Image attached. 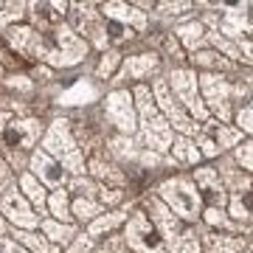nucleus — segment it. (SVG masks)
Masks as SVG:
<instances>
[{
    "label": "nucleus",
    "mask_w": 253,
    "mask_h": 253,
    "mask_svg": "<svg viewBox=\"0 0 253 253\" xmlns=\"http://www.w3.org/2000/svg\"><path fill=\"white\" fill-rule=\"evenodd\" d=\"M174 158L183 161V163H197L200 149H197V146H191L186 138H177V141H174Z\"/></svg>",
    "instance_id": "nucleus-16"
},
{
    "label": "nucleus",
    "mask_w": 253,
    "mask_h": 253,
    "mask_svg": "<svg viewBox=\"0 0 253 253\" xmlns=\"http://www.w3.org/2000/svg\"><path fill=\"white\" fill-rule=\"evenodd\" d=\"M177 34H180V40H183V42H186L189 48H197V42L203 40V26L191 23V26H183Z\"/></svg>",
    "instance_id": "nucleus-21"
},
{
    "label": "nucleus",
    "mask_w": 253,
    "mask_h": 253,
    "mask_svg": "<svg viewBox=\"0 0 253 253\" xmlns=\"http://www.w3.org/2000/svg\"><path fill=\"white\" fill-rule=\"evenodd\" d=\"M101 253H121V251H116V245H110V251H101Z\"/></svg>",
    "instance_id": "nucleus-41"
},
{
    "label": "nucleus",
    "mask_w": 253,
    "mask_h": 253,
    "mask_svg": "<svg viewBox=\"0 0 253 253\" xmlns=\"http://www.w3.org/2000/svg\"><path fill=\"white\" fill-rule=\"evenodd\" d=\"M239 161H245V169H251V144H245L239 149Z\"/></svg>",
    "instance_id": "nucleus-38"
},
{
    "label": "nucleus",
    "mask_w": 253,
    "mask_h": 253,
    "mask_svg": "<svg viewBox=\"0 0 253 253\" xmlns=\"http://www.w3.org/2000/svg\"><path fill=\"white\" fill-rule=\"evenodd\" d=\"M158 65V59L155 56H135V59H129V65H126V73H132V76H144V73H149Z\"/></svg>",
    "instance_id": "nucleus-18"
},
{
    "label": "nucleus",
    "mask_w": 253,
    "mask_h": 253,
    "mask_svg": "<svg viewBox=\"0 0 253 253\" xmlns=\"http://www.w3.org/2000/svg\"><path fill=\"white\" fill-rule=\"evenodd\" d=\"M45 228V234L51 236V239H54V242H68V239H71V228H59V225H42Z\"/></svg>",
    "instance_id": "nucleus-31"
},
{
    "label": "nucleus",
    "mask_w": 253,
    "mask_h": 253,
    "mask_svg": "<svg viewBox=\"0 0 253 253\" xmlns=\"http://www.w3.org/2000/svg\"><path fill=\"white\" fill-rule=\"evenodd\" d=\"M203 87H206V93H208V101L225 113V101H228V96H231L228 82L219 79V76H203Z\"/></svg>",
    "instance_id": "nucleus-14"
},
{
    "label": "nucleus",
    "mask_w": 253,
    "mask_h": 253,
    "mask_svg": "<svg viewBox=\"0 0 253 253\" xmlns=\"http://www.w3.org/2000/svg\"><path fill=\"white\" fill-rule=\"evenodd\" d=\"M234 217L236 219H248V217H251V191H248V189H245L242 197L234 200Z\"/></svg>",
    "instance_id": "nucleus-24"
},
{
    "label": "nucleus",
    "mask_w": 253,
    "mask_h": 253,
    "mask_svg": "<svg viewBox=\"0 0 253 253\" xmlns=\"http://www.w3.org/2000/svg\"><path fill=\"white\" fill-rule=\"evenodd\" d=\"M37 135H40V124H37V121H14V124H9L6 132H3L6 144L14 146V149H28V146L37 141Z\"/></svg>",
    "instance_id": "nucleus-9"
},
{
    "label": "nucleus",
    "mask_w": 253,
    "mask_h": 253,
    "mask_svg": "<svg viewBox=\"0 0 253 253\" xmlns=\"http://www.w3.org/2000/svg\"><path fill=\"white\" fill-rule=\"evenodd\" d=\"M239 239H231V236H211L208 239V248L211 253H236L239 251Z\"/></svg>",
    "instance_id": "nucleus-17"
},
{
    "label": "nucleus",
    "mask_w": 253,
    "mask_h": 253,
    "mask_svg": "<svg viewBox=\"0 0 253 253\" xmlns=\"http://www.w3.org/2000/svg\"><path fill=\"white\" fill-rule=\"evenodd\" d=\"M73 214H79L82 219H90V217H96L99 214V206H93L90 200H76V206H73Z\"/></svg>",
    "instance_id": "nucleus-27"
},
{
    "label": "nucleus",
    "mask_w": 253,
    "mask_h": 253,
    "mask_svg": "<svg viewBox=\"0 0 253 253\" xmlns=\"http://www.w3.org/2000/svg\"><path fill=\"white\" fill-rule=\"evenodd\" d=\"M51 214L59 219H68L71 214H68V197H65V191H56L54 200H51Z\"/></svg>",
    "instance_id": "nucleus-25"
},
{
    "label": "nucleus",
    "mask_w": 253,
    "mask_h": 253,
    "mask_svg": "<svg viewBox=\"0 0 253 253\" xmlns=\"http://www.w3.org/2000/svg\"><path fill=\"white\" fill-rule=\"evenodd\" d=\"M34 9H37V14H40L42 20H51V23H54V20H59V17H62L65 6H62V3H54V6H48V3H42V6H34Z\"/></svg>",
    "instance_id": "nucleus-26"
},
{
    "label": "nucleus",
    "mask_w": 253,
    "mask_h": 253,
    "mask_svg": "<svg viewBox=\"0 0 253 253\" xmlns=\"http://www.w3.org/2000/svg\"><path fill=\"white\" fill-rule=\"evenodd\" d=\"M149 211H152V219L158 222V228H161L163 234H166L169 245L174 248V242L180 239V222H177V219H174L172 214H169V211H166V208L161 206V203H155V200L149 203Z\"/></svg>",
    "instance_id": "nucleus-13"
},
{
    "label": "nucleus",
    "mask_w": 253,
    "mask_h": 253,
    "mask_svg": "<svg viewBox=\"0 0 253 253\" xmlns=\"http://www.w3.org/2000/svg\"><path fill=\"white\" fill-rule=\"evenodd\" d=\"M161 194L163 200L169 203V208L172 211H177L180 217L186 219H197L200 214V194L194 191V186H191L189 180H166L161 186Z\"/></svg>",
    "instance_id": "nucleus-1"
},
{
    "label": "nucleus",
    "mask_w": 253,
    "mask_h": 253,
    "mask_svg": "<svg viewBox=\"0 0 253 253\" xmlns=\"http://www.w3.org/2000/svg\"><path fill=\"white\" fill-rule=\"evenodd\" d=\"M104 11H110V20H113V17H129V20H135L138 26H144V17H141V14H138L135 9H126V6H118V3H110V6H107Z\"/></svg>",
    "instance_id": "nucleus-23"
},
{
    "label": "nucleus",
    "mask_w": 253,
    "mask_h": 253,
    "mask_svg": "<svg viewBox=\"0 0 253 253\" xmlns=\"http://www.w3.org/2000/svg\"><path fill=\"white\" fill-rule=\"evenodd\" d=\"M31 166H34V172L40 174L45 183H51V186H62V180H65L62 166H59V163H54L45 152H37L34 158H31Z\"/></svg>",
    "instance_id": "nucleus-12"
},
{
    "label": "nucleus",
    "mask_w": 253,
    "mask_h": 253,
    "mask_svg": "<svg viewBox=\"0 0 253 253\" xmlns=\"http://www.w3.org/2000/svg\"><path fill=\"white\" fill-rule=\"evenodd\" d=\"M138 99H141V116H144V132H146V141L155 146V149H166L169 146V126L161 121L158 110L152 107L149 101V90L141 87L138 90Z\"/></svg>",
    "instance_id": "nucleus-5"
},
{
    "label": "nucleus",
    "mask_w": 253,
    "mask_h": 253,
    "mask_svg": "<svg viewBox=\"0 0 253 253\" xmlns=\"http://www.w3.org/2000/svg\"><path fill=\"white\" fill-rule=\"evenodd\" d=\"M121 222V214H110V217H101V219H96L90 225V234L96 236V234H101V231H110L113 225H118Z\"/></svg>",
    "instance_id": "nucleus-29"
},
{
    "label": "nucleus",
    "mask_w": 253,
    "mask_h": 253,
    "mask_svg": "<svg viewBox=\"0 0 253 253\" xmlns=\"http://www.w3.org/2000/svg\"><path fill=\"white\" fill-rule=\"evenodd\" d=\"M0 253H26V251L17 248L14 242H9V239H0Z\"/></svg>",
    "instance_id": "nucleus-36"
},
{
    "label": "nucleus",
    "mask_w": 253,
    "mask_h": 253,
    "mask_svg": "<svg viewBox=\"0 0 253 253\" xmlns=\"http://www.w3.org/2000/svg\"><path fill=\"white\" fill-rule=\"evenodd\" d=\"M3 214H9V219H11V222H17L20 228H34V225H40V219L34 217L31 206H28L26 200L20 197L17 191H11V194H6V197H3Z\"/></svg>",
    "instance_id": "nucleus-8"
},
{
    "label": "nucleus",
    "mask_w": 253,
    "mask_h": 253,
    "mask_svg": "<svg viewBox=\"0 0 253 253\" xmlns=\"http://www.w3.org/2000/svg\"><path fill=\"white\" fill-rule=\"evenodd\" d=\"M87 45H84V40L68 31V28H59L51 40H48V56H51V62L54 65H73L79 62L82 56H84Z\"/></svg>",
    "instance_id": "nucleus-2"
},
{
    "label": "nucleus",
    "mask_w": 253,
    "mask_h": 253,
    "mask_svg": "<svg viewBox=\"0 0 253 253\" xmlns=\"http://www.w3.org/2000/svg\"><path fill=\"white\" fill-rule=\"evenodd\" d=\"M104 34H110L113 40H126V37H132V28L121 26L116 20H107V26H104Z\"/></svg>",
    "instance_id": "nucleus-28"
},
{
    "label": "nucleus",
    "mask_w": 253,
    "mask_h": 253,
    "mask_svg": "<svg viewBox=\"0 0 253 253\" xmlns=\"http://www.w3.org/2000/svg\"><path fill=\"white\" fill-rule=\"evenodd\" d=\"M172 251H174V253H197V251H200L197 234H180V239L174 242Z\"/></svg>",
    "instance_id": "nucleus-22"
},
{
    "label": "nucleus",
    "mask_w": 253,
    "mask_h": 253,
    "mask_svg": "<svg viewBox=\"0 0 253 253\" xmlns=\"http://www.w3.org/2000/svg\"><path fill=\"white\" fill-rule=\"evenodd\" d=\"M9 42L17 48V51H23V54H37V34L31 28H11Z\"/></svg>",
    "instance_id": "nucleus-15"
},
{
    "label": "nucleus",
    "mask_w": 253,
    "mask_h": 253,
    "mask_svg": "<svg viewBox=\"0 0 253 253\" xmlns=\"http://www.w3.org/2000/svg\"><path fill=\"white\" fill-rule=\"evenodd\" d=\"M87 248H90V239H84V236H82V239L76 242V248H73L71 253H87Z\"/></svg>",
    "instance_id": "nucleus-39"
},
{
    "label": "nucleus",
    "mask_w": 253,
    "mask_h": 253,
    "mask_svg": "<svg viewBox=\"0 0 253 253\" xmlns=\"http://www.w3.org/2000/svg\"><path fill=\"white\" fill-rule=\"evenodd\" d=\"M23 191L28 194V200H31L34 206H42V203H45V189H42L40 183H34L31 177H23Z\"/></svg>",
    "instance_id": "nucleus-20"
},
{
    "label": "nucleus",
    "mask_w": 253,
    "mask_h": 253,
    "mask_svg": "<svg viewBox=\"0 0 253 253\" xmlns=\"http://www.w3.org/2000/svg\"><path fill=\"white\" fill-rule=\"evenodd\" d=\"M45 146H48L51 155L62 158L65 166H68L71 172H82V155H79V149H76V144H73V138H71V132H68L65 121H56V124L51 126V132H48V138H45Z\"/></svg>",
    "instance_id": "nucleus-3"
},
{
    "label": "nucleus",
    "mask_w": 253,
    "mask_h": 253,
    "mask_svg": "<svg viewBox=\"0 0 253 253\" xmlns=\"http://www.w3.org/2000/svg\"><path fill=\"white\" fill-rule=\"evenodd\" d=\"M17 236H20L26 245H31V248H34V253H51V248H48V245L42 242L40 236H34V234H17Z\"/></svg>",
    "instance_id": "nucleus-32"
},
{
    "label": "nucleus",
    "mask_w": 253,
    "mask_h": 253,
    "mask_svg": "<svg viewBox=\"0 0 253 253\" xmlns=\"http://www.w3.org/2000/svg\"><path fill=\"white\" fill-rule=\"evenodd\" d=\"M107 116L113 118V124L124 132L135 129V113H132V96L126 90H118L107 99Z\"/></svg>",
    "instance_id": "nucleus-6"
},
{
    "label": "nucleus",
    "mask_w": 253,
    "mask_h": 253,
    "mask_svg": "<svg viewBox=\"0 0 253 253\" xmlns=\"http://www.w3.org/2000/svg\"><path fill=\"white\" fill-rule=\"evenodd\" d=\"M3 121H6V118H3V116H0V129H3Z\"/></svg>",
    "instance_id": "nucleus-42"
},
{
    "label": "nucleus",
    "mask_w": 253,
    "mask_h": 253,
    "mask_svg": "<svg viewBox=\"0 0 253 253\" xmlns=\"http://www.w3.org/2000/svg\"><path fill=\"white\" fill-rule=\"evenodd\" d=\"M172 84H174V90H177V96H180L200 118L206 116V107H203V101H200V96H197V79H194V73L174 71L172 73Z\"/></svg>",
    "instance_id": "nucleus-7"
},
{
    "label": "nucleus",
    "mask_w": 253,
    "mask_h": 253,
    "mask_svg": "<svg viewBox=\"0 0 253 253\" xmlns=\"http://www.w3.org/2000/svg\"><path fill=\"white\" fill-rule=\"evenodd\" d=\"M6 174H9V172H6V163L0 161V186H3V180H6Z\"/></svg>",
    "instance_id": "nucleus-40"
},
{
    "label": "nucleus",
    "mask_w": 253,
    "mask_h": 253,
    "mask_svg": "<svg viewBox=\"0 0 253 253\" xmlns=\"http://www.w3.org/2000/svg\"><path fill=\"white\" fill-rule=\"evenodd\" d=\"M197 186L200 191H206V197L214 203V208L222 206L225 203V189H222V183H219V174L214 169H197Z\"/></svg>",
    "instance_id": "nucleus-10"
},
{
    "label": "nucleus",
    "mask_w": 253,
    "mask_h": 253,
    "mask_svg": "<svg viewBox=\"0 0 253 253\" xmlns=\"http://www.w3.org/2000/svg\"><path fill=\"white\" fill-rule=\"evenodd\" d=\"M208 222H211V225H219V228H228V219L222 217V211H217V208L208 211Z\"/></svg>",
    "instance_id": "nucleus-35"
},
{
    "label": "nucleus",
    "mask_w": 253,
    "mask_h": 253,
    "mask_svg": "<svg viewBox=\"0 0 253 253\" xmlns=\"http://www.w3.org/2000/svg\"><path fill=\"white\" fill-rule=\"evenodd\" d=\"M93 96H96V90H93L90 84L79 82V84H76V87H73L62 101H65V104H79V101H87V99H93Z\"/></svg>",
    "instance_id": "nucleus-19"
},
{
    "label": "nucleus",
    "mask_w": 253,
    "mask_h": 253,
    "mask_svg": "<svg viewBox=\"0 0 253 253\" xmlns=\"http://www.w3.org/2000/svg\"><path fill=\"white\" fill-rule=\"evenodd\" d=\"M194 65H206V68H228L225 59H217V54H211V51L197 54V56H194Z\"/></svg>",
    "instance_id": "nucleus-30"
},
{
    "label": "nucleus",
    "mask_w": 253,
    "mask_h": 253,
    "mask_svg": "<svg viewBox=\"0 0 253 253\" xmlns=\"http://www.w3.org/2000/svg\"><path fill=\"white\" fill-rule=\"evenodd\" d=\"M126 242L138 253H163L158 228L149 222L146 214H135V217L129 219V225H126Z\"/></svg>",
    "instance_id": "nucleus-4"
},
{
    "label": "nucleus",
    "mask_w": 253,
    "mask_h": 253,
    "mask_svg": "<svg viewBox=\"0 0 253 253\" xmlns=\"http://www.w3.org/2000/svg\"><path fill=\"white\" fill-rule=\"evenodd\" d=\"M155 93H158V99H161V107L169 113V118H172L174 124L180 126L183 132H194V129H197V124H191L189 118L180 113V107L174 104V99L169 96V90H166V84H163V82H158V84H155Z\"/></svg>",
    "instance_id": "nucleus-11"
},
{
    "label": "nucleus",
    "mask_w": 253,
    "mask_h": 253,
    "mask_svg": "<svg viewBox=\"0 0 253 253\" xmlns=\"http://www.w3.org/2000/svg\"><path fill=\"white\" fill-rule=\"evenodd\" d=\"M116 62H118V54H107L104 59H101V68H99V73L101 76H107L113 68H116Z\"/></svg>",
    "instance_id": "nucleus-33"
},
{
    "label": "nucleus",
    "mask_w": 253,
    "mask_h": 253,
    "mask_svg": "<svg viewBox=\"0 0 253 253\" xmlns=\"http://www.w3.org/2000/svg\"><path fill=\"white\" fill-rule=\"evenodd\" d=\"M217 138H219V149H222V144H234V141H236V138H239V135H236V132H231V129H225V126H219V132H217Z\"/></svg>",
    "instance_id": "nucleus-34"
},
{
    "label": "nucleus",
    "mask_w": 253,
    "mask_h": 253,
    "mask_svg": "<svg viewBox=\"0 0 253 253\" xmlns=\"http://www.w3.org/2000/svg\"><path fill=\"white\" fill-rule=\"evenodd\" d=\"M0 234H3V219H0Z\"/></svg>",
    "instance_id": "nucleus-43"
},
{
    "label": "nucleus",
    "mask_w": 253,
    "mask_h": 253,
    "mask_svg": "<svg viewBox=\"0 0 253 253\" xmlns=\"http://www.w3.org/2000/svg\"><path fill=\"white\" fill-rule=\"evenodd\" d=\"M239 126H242L245 132L251 129V107H245L242 113H239Z\"/></svg>",
    "instance_id": "nucleus-37"
}]
</instances>
